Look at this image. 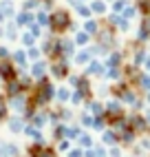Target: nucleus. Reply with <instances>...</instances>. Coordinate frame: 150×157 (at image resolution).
Returning <instances> with one entry per match:
<instances>
[{"mask_svg":"<svg viewBox=\"0 0 150 157\" xmlns=\"http://www.w3.org/2000/svg\"><path fill=\"white\" fill-rule=\"evenodd\" d=\"M66 25H69V16L64 13V11H60V13L53 16V27H55V29H64Z\"/></svg>","mask_w":150,"mask_h":157,"instance_id":"1","label":"nucleus"},{"mask_svg":"<svg viewBox=\"0 0 150 157\" xmlns=\"http://www.w3.org/2000/svg\"><path fill=\"white\" fill-rule=\"evenodd\" d=\"M126 7V2H124V0H119V2H115V9H117V11H119V9H124Z\"/></svg>","mask_w":150,"mask_h":157,"instance_id":"13","label":"nucleus"},{"mask_svg":"<svg viewBox=\"0 0 150 157\" xmlns=\"http://www.w3.org/2000/svg\"><path fill=\"white\" fill-rule=\"evenodd\" d=\"M33 73H36V75H42V73H44V64H36L33 67Z\"/></svg>","mask_w":150,"mask_h":157,"instance_id":"6","label":"nucleus"},{"mask_svg":"<svg viewBox=\"0 0 150 157\" xmlns=\"http://www.w3.org/2000/svg\"><path fill=\"white\" fill-rule=\"evenodd\" d=\"M86 40H88L86 33H80V36H77V44H86Z\"/></svg>","mask_w":150,"mask_h":157,"instance_id":"8","label":"nucleus"},{"mask_svg":"<svg viewBox=\"0 0 150 157\" xmlns=\"http://www.w3.org/2000/svg\"><path fill=\"white\" fill-rule=\"evenodd\" d=\"M82 144H84V146L91 144V137H88V135H84V137H82Z\"/></svg>","mask_w":150,"mask_h":157,"instance_id":"16","label":"nucleus"},{"mask_svg":"<svg viewBox=\"0 0 150 157\" xmlns=\"http://www.w3.org/2000/svg\"><path fill=\"white\" fill-rule=\"evenodd\" d=\"M91 111H93V113H99V104L93 102V104H91Z\"/></svg>","mask_w":150,"mask_h":157,"instance_id":"15","label":"nucleus"},{"mask_svg":"<svg viewBox=\"0 0 150 157\" xmlns=\"http://www.w3.org/2000/svg\"><path fill=\"white\" fill-rule=\"evenodd\" d=\"M18 22H20V25H27V22H31V16H29V13H22V16L18 18Z\"/></svg>","mask_w":150,"mask_h":157,"instance_id":"4","label":"nucleus"},{"mask_svg":"<svg viewBox=\"0 0 150 157\" xmlns=\"http://www.w3.org/2000/svg\"><path fill=\"white\" fill-rule=\"evenodd\" d=\"M53 73H55V75H58V78H62V75H64V73H66V71H64V64H60V67L55 64V67H53Z\"/></svg>","mask_w":150,"mask_h":157,"instance_id":"2","label":"nucleus"},{"mask_svg":"<svg viewBox=\"0 0 150 157\" xmlns=\"http://www.w3.org/2000/svg\"><path fill=\"white\" fill-rule=\"evenodd\" d=\"M0 73H2L5 78H13V71H11V67H2V69H0Z\"/></svg>","mask_w":150,"mask_h":157,"instance_id":"3","label":"nucleus"},{"mask_svg":"<svg viewBox=\"0 0 150 157\" xmlns=\"http://www.w3.org/2000/svg\"><path fill=\"white\" fill-rule=\"evenodd\" d=\"M108 111L115 113V115H119V106H117V104H108Z\"/></svg>","mask_w":150,"mask_h":157,"instance_id":"10","label":"nucleus"},{"mask_svg":"<svg viewBox=\"0 0 150 157\" xmlns=\"http://www.w3.org/2000/svg\"><path fill=\"white\" fill-rule=\"evenodd\" d=\"M104 142H106V144H113V142H115V135H113V133H106V135H104Z\"/></svg>","mask_w":150,"mask_h":157,"instance_id":"7","label":"nucleus"},{"mask_svg":"<svg viewBox=\"0 0 150 157\" xmlns=\"http://www.w3.org/2000/svg\"><path fill=\"white\" fill-rule=\"evenodd\" d=\"M71 157H82V153L80 151H71Z\"/></svg>","mask_w":150,"mask_h":157,"instance_id":"19","label":"nucleus"},{"mask_svg":"<svg viewBox=\"0 0 150 157\" xmlns=\"http://www.w3.org/2000/svg\"><path fill=\"white\" fill-rule=\"evenodd\" d=\"M38 20H40V25H47V16H44V13H40Z\"/></svg>","mask_w":150,"mask_h":157,"instance_id":"14","label":"nucleus"},{"mask_svg":"<svg viewBox=\"0 0 150 157\" xmlns=\"http://www.w3.org/2000/svg\"><path fill=\"white\" fill-rule=\"evenodd\" d=\"M16 60L18 62H24V53H16Z\"/></svg>","mask_w":150,"mask_h":157,"instance_id":"17","label":"nucleus"},{"mask_svg":"<svg viewBox=\"0 0 150 157\" xmlns=\"http://www.w3.org/2000/svg\"><path fill=\"white\" fill-rule=\"evenodd\" d=\"M99 69H102V67L97 64V62H93V64L88 67V71H91V73H99Z\"/></svg>","mask_w":150,"mask_h":157,"instance_id":"9","label":"nucleus"},{"mask_svg":"<svg viewBox=\"0 0 150 157\" xmlns=\"http://www.w3.org/2000/svg\"><path fill=\"white\" fill-rule=\"evenodd\" d=\"M95 29H97V25H95V22H86V31H95Z\"/></svg>","mask_w":150,"mask_h":157,"instance_id":"12","label":"nucleus"},{"mask_svg":"<svg viewBox=\"0 0 150 157\" xmlns=\"http://www.w3.org/2000/svg\"><path fill=\"white\" fill-rule=\"evenodd\" d=\"M93 11L102 13V11H104V2H93Z\"/></svg>","mask_w":150,"mask_h":157,"instance_id":"5","label":"nucleus"},{"mask_svg":"<svg viewBox=\"0 0 150 157\" xmlns=\"http://www.w3.org/2000/svg\"><path fill=\"white\" fill-rule=\"evenodd\" d=\"M144 89H150V78H144Z\"/></svg>","mask_w":150,"mask_h":157,"instance_id":"18","label":"nucleus"},{"mask_svg":"<svg viewBox=\"0 0 150 157\" xmlns=\"http://www.w3.org/2000/svg\"><path fill=\"white\" fill-rule=\"evenodd\" d=\"M86 60H88V53H80L77 56V62H86Z\"/></svg>","mask_w":150,"mask_h":157,"instance_id":"11","label":"nucleus"}]
</instances>
